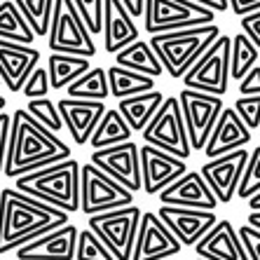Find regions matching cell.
<instances>
[{
	"label": "cell",
	"instance_id": "obj_1",
	"mask_svg": "<svg viewBox=\"0 0 260 260\" xmlns=\"http://www.w3.org/2000/svg\"><path fill=\"white\" fill-rule=\"evenodd\" d=\"M68 216L71 213L17 188L0 190V255L19 251L28 242L68 225Z\"/></svg>",
	"mask_w": 260,
	"mask_h": 260
},
{
	"label": "cell",
	"instance_id": "obj_2",
	"mask_svg": "<svg viewBox=\"0 0 260 260\" xmlns=\"http://www.w3.org/2000/svg\"><path fill=\"white\" fill-rule=\"evenodd\" d=\"M71 159V148L52 129L36 120L26 108L12 113V136L7 150L5 176L17 181L19 176L45 169Z\"/></svg>",
	"mask_w": 260,
	"mask_h": 260
},
{
	"label": "cell",
	"instance_id": "obj_3",
	"mask_svg": "<svg viewBox=\"0 0 260 260\" xmlns=\"http://www.w3.org/2000/svg\"><path fill=\"white\" fill-rule=\"evenodd\" d=\"M80 171H82V164L71 157L66 162L19 176L14 181V188L40 202H47L61 211L75 213L80 211V192H82L80 190Z\"/></svg>",
	"mask_w": 260,
	"mask_h": 260
},
{
	"label": "cell",
	"instance_id": "obj_4",
	"mask_svg": "<svg viewBox=\"0 0 260 260\" xmlns=\"http://www.w3.org/2000/svg\"><path fill=\"white\" fill-rule=\"evenodd\" d=\"M223 36L218 24H206L197 28L171 30V33H157L150 36V47L159 56L164 71L174 80H183L188 71L202 59L206 49Z\"/></svg>",
	"mask_w": 260,
	"mask_h": 260
},
{
	"label": "cell",
	"instance_id": "obj_5",
	"mask_svg": "<svg viewBox=\"0 0 260 260\" xmlns=\"http://www.w3.org/2000/svg\"><path fill=\"white\" fill-rule=\"evenodd\" d=\"M216 24V12L194 0H145L143 28L148 36Z\"/></svg>",
	"mask_w": 260,
	"mask_h": 260
},
{
	"label": "cell",
	"instance_id": "obj_6",
	"mask_svg": "<svg viewBox=\"0 0 260 260\" xmlns=\"http://www.w3.org/2000/svg\"><path fill=\"white\" fill-rule=\"evenodd\" d=\"M47 45L49 52H59V54H78L87 56V59L96 54L91 30L87 28L85 19L80 17L73 0H56L54 3Z\"/></svg>",
	"mask_w": 260,
	"mask_h": 260
},
{
	"label": "cell",
	"instance_id": "obj_7",
	"mask_svg": "<svg viewBox=\"0 0 260 260\" xmlns=\"http://www.w3.org/2000/svg\"><path fill=\"white\" fill-rule=\"evenodd\" d=\"M80 211L87 218L96 213L115 211L134 204V194L129 188H124L115 178H110L106 171H101L96 164H82L80 171Z\"/></svg>",
	"mask_w": 260,
	"mask_h": 260
},
{
	"label": "cell",
	"instance_id": "obj_8",
	"mask_svg": "<svg viewBox=\"0 0 260 260\" xmlns=\"http://www.w3.org/2000/svg\"><path fill=\"white\" fill-rule=\"evenodd\" d=\"M141 218H143V211L136 204H132L124 209H115V211L89 216L87 228L101 237L103 244L113 251L117 260H132L136 237L141 230Z\"/></svg>",
	"mask_w": 260,
	"mask_h": 260
},
{
	"label": "cell",
	"instance_id": "obj_9",
	"mask_svg": "<svg viewBox=\"0 0 260 260\" xmlns=\"http://www.w3.org/2000/svg\"><path fill=\"white\" fill-rule=\"evenodd\" d=\"M143 141L148 145L162 148V150L171 152V155H176L181 159H188L192 155L188 127H185V117H183V108L178 96L164 99L157 115L152 117V122L145 127Z\"/></svg>",
	"mask_w": 260,
	"mask_h": 260
},
{
	"label": "cell",
	"instance_id": "obj_10",
	"mask_svg": "<svg viewBox=\"0 0 260 260\" xmlns=\"http://www.w3.org/2000/svg\"><path fill=\"white\" fill-rule=\"evenodd\" d=\"M230 59H232V38L220 36L211 47L206 49L202 59L188 71L183 78L185 89L209 91L216 96H223L230 85Z\"/></svg>",
	"mask_w": 260,
	"mask_h": 260
},
{
	"label": "cell",
	"instance_id": "obj_11",
	"mask_svg": "<svg viewBox=\"0 0 260 260\" xmlns=\"http://www.w3.org/2000/svg\"><path fill=\"white\" fill-rule=\"evenodd\" d=\"M178 101H181L185 127H188L190 148L192 150H204L213 129H216L218 117L225 108L223 96H216V94H209V91L183 89L178 94Z\"/></svg>",
	"mask_w": 260,
	"mask_h": 260
},
{
	"label": "cell",
	"instance_id": "obj_12",
	"mask_svg": "<svg viewBox=\"0 0 260 260\" xmlns=\"http://www.w3.org/2000/svg\"><path fill=\"white\" fill-rule=\"evenodd\" d=\"M91 164H96L101 171L122 183L124 188L132 192L143 190V169H141V145L134 141L113 145V148H103V150H94L89 157Z\"/></svg>",
	"mask_w": 260,
	"mask_h": 260
},
{
	"label": "cell",
	"instance_id": "obj_13",
	"mask_svg": "<svg viewBox=\"0 0 260 260\" xmlns=\"http://www.w3.org/2000/svg\"><path fill=\"white\" fill-rule=\"evenodd\" d=\"M248 157H251V152L246 148H239V150L228 152L223 157L209 159L206 164L200 167V174L204 176V181L209 183V188L213 190V194L218 197L220 204H230L235 200L244 169L248 164Z\"/></svg>",
	"mask_w": 260,
	"mask_h": 260
},
{
	"label": "cell",
	"instance_id": "obj_14",
	"mask_svg": "<svg viewBox=\"0 0 260 260\" xmlns=\"http://www.w3.org/2000/svg\"><path fill=\"white\" fill-rule=\"evenodd\" d=\"M181 246L183 244L178 242V237L167 228L157 213L143 211L132 260H169L181 253Z\"/></svg>",
	"mask_w": 260,
	"mask_h": 260
},
{
	"label": "cell",
	"instance_id": "obj_15",
	"mask_svg": "<svg viewBox=\"0 0 260 260\" xmlns=\"http://www.w3.org/2000/svg\"><path fill=\"white\" fill-rule=\"evenodd\" d=\"M141 169H143V192L159 194L181 176L188 174L185 159L176 157L171 152L145 143L141 148Z\"/></svg>",
	"mask_w": 260,
	"mask_h": 260
},
{
	"label": "cell",
	"instance_id": "obj_16",
	"mask_svg": "<svg viewBox=\"0 0 260 260\" xmlns=\"http://www.w3.org/2000/svg\"><path fill=\"white\" fill-rule=\"evenodd\" d=\"M157 216L162 218L167 228L178 237L183 246H197L202 237L218 223V216L213 211H202V209H185V206H167L159 204Z\"/></svg>",
	"mask_w": 260,
	"mask_h": 260
},
{
	"label": "cell",
	"instance_id": "obj_17",
	"mask_svg": "<svg viewBox=\"0 0 260 260\" xmlns=\"http://www.w3.org/2000/svg\"><path fill=\"white\" fill-rule=\"evenodd\" d=\"M61 117L66 124L68 134L73 136L75 145H87L96 132L99 122L103 120V115L108 113L106 101H85V99H61L59 103Z\"/></svg>",
	"mask_w": 260,
	"mask_h": 260
},
{
	"label": "cell",
	"instance_id": "obj_18",
	"mask_svg": "<svg viewBox=\"0 0 260 260\" xmlns=\"http://www.w3.org/2000/svg\"><path fill=\"white\" fill-rule=\"evenodd\" d=\"M40 63V52L30 45L0 38V78L10 91H21Z\"/></svg>",
	"mask_w": 260,
	"mask_h": 260
},
{
	"label": "cell",
	"instance_id": "obj_19",
	"mask_svg": "<svg viewBox=\"0 0 260 260\" xmlns=\"http://www.w3.org/2000/svg\"><path fill=\"white\" fill-rule=\"evenodd\" d=\"M157 197H159V204L202 209V211H213V209L220 204L200 171H188V174L181 176L176 183H171L167 190H162Z\"/></svg>",
	"mask_w": 260,
	"mask_h": 260
},
{
	"label": "cell",
	"instance_id": "obj_20",
	"mask_svg": "<svg viewBox=\"0 0 260 260\" xmlns=\"http://www.w3.org/2000/svg\"><path fill=\"white\" fill-rule=\"evenodd\" d=\"M78 237L80 230L73 223H68L36 242H28L14 253H17V260H75Z\"/></svg>",
	"mask_w": 260,
	"mask_h": 260
},
{
	"label": "cell",
	"instance_id": "obj_21",
	"mask_svg": "<svg viewBox=\"0 0 260 260\" xmlns=\"http://www.w3.org/2000/svg\"><path fill=\"white\" fill-rule=\"evenodd\" d=\"M194 253L204 260H251L239 237V230L230 220H218L197 242Z\"/></svg>",
	"mask_w": 260,
	"mask_h": 260
},
{
	"label": "cell",
	"instance_id": "obj_22",
	"mask_svg": "<svg viewBox=\"0 0 260 260\" xmlns=\"http://www.w3.org/2000/svg\"><path fill=\"white\" fill-rule=\"evenodd\" d=\"M248 143H251V129L244 124V120L237 115L235 108H223L211 139H209V143L204 148V155L209 159H216L228 155V152L239 150V148H244Z\"/></svg>",
	"mask_w": 260,
	"mask_h": 260
},
{
	"label": "cell",
	"instance_id": "obj_23",
	"mask_svg": "<svg viewBox=\"0 0 260 260\" xmlns=\"http://www.w3.org/2000/svg\"><path fill=\"white\" fill-rule=\"evenodd\" d=\"M103 40H106V52L108 54H117L124 47L141 40L132 12L122 5V0H106V7H103Z\"/></svg>",
	"mask_w": 260,
	"mask_h": 260
},
{
	"label": "cell",
	"instance_id": "obj_24",
	"mask_svg": "<svg viewBox=\"0 0 260 260\" xmlns=\"http://www.w3.org/2000/svg\"><path fill=\"white\" fill-rule=\"evenodd\" d=\"M164 96L162 91H145V94H139V96H129L122 99L117 103V110H120L124 120L129 122V127L134 132H145V127L152 122V117L157 115V110L162 108Z\"/></svg>",
	"mask_w": 260,
	"mask_h": 260
},
{
	"label": "cell",
	"instance_id": "obj_25",
	"mask_svg": "<svg viewBox=\"0 0 260 260\" xmlns=\"http://www.w3.org/2000/svg\"><path fill=\"white\" fill-rule=\"evenodd\" d=\"M49 82H52V89H68V87L80 80L85 73L91 71L89 59L87 56H78V54H59V52H52L49 54Z\"/></svg>",
	"mask_w": 260,
	"mask_h": 260
},
{
	"label": "cell",
	"instance_id": "obj_26",
	"mask_svg": "<svg viewBox=\"0 0 260 260\" xmlns=\"http://www.w3.org/2000/svg\"><path fill=\"white\" fill-rule=\"evenodd\" d=\"M115 63L122 68H129V71L150 75V78H157V75L167 73L162 66V61H159V56L155 54V49L150 47V43H145V40H136L134 45H129V47H124L122 52H117Z\"/></svg>",
	"mask_w": 260,
	"mask_h": 260
},
{
	"label": "cell",
	"instance_id": "obj_27",
	"mask_svg": "<svg viewBox=\"0 0 260 260\" xmlns=\"http://www.w3.org/2000/svg\"><path fill=\"white\" fill-rule=\"evenodd\" d=\"M108 82H110V94L117 101L129 99V96H139V94L155 89V78L143 75V73H136V71H129V68H122L117 63L108 68Z\"/></svg>",
	"mask_w": 260,
	"mask_h": 260
},
{
	"label": "cell",
	"instance_id": "obj_28",
	"mask_svg": "<svg viewBox=\"0 0 260 260\" xmlns=\"http://www.w3.org/2000/svg\"><path fill=\"white\" fill-rule=\"evenodd\" d=\"M132 134L134 129L129 127V122L124 120L120 110H108L103 120L99 122L96 132L91 136L89 145L94 150H103V148H113V145H120V143H127L132 141Z\"/></svg>",
	"mask_w": 260,
	"mask_h": 260
},
{
	"label": "cell",
	"instance_id": "obj_29",
	"mask_svg": "<svg viewBox=\"0 0 260 260\" xmlns=\"http://www.w3.org/2000/svg\"><path fill=\"white\" fill-rule=\"evenodd\" d=\"M0 38L21 45H30L38 38L14 0H3L0 3Z\"/></svg>",
	"mask_w": 260,
	"mask_h": 260
},
{
	"label": "cell",
	"instance_id": "obj_30",
	"mask_svg": "<svg viewBox=\"0 0 260 260\" xmlns=\"http://www.w3.org/2000/svg\"><path fill=\"white\" fill-rule=\"evenodd\" d=\"M71 99H85V101H106L110 96V82L106 68H91L80 80L68 87Z\"/></svg>",
	"mask_w": 260,
	"mask_h": 260
},
{
	"label": "cell",
	"instance_id": "obj_31",
	"mask_svg": "<svg viewBox=\"0 0 260 260\" xmlns=\"http://www.w3.org/2000/svg\"><path fill=\"white\" fill-rule=\"evenodd\" d=\"M258 52L260 49L251 43V38L246 33H239V36L232 38V59H230V75L232 80L242 82L246 78V73L251 68H255L258 63Z\"/></svg>",
	"mask_w": 260,
	"mask_h": 260
},
{
	"label": "cell",
	"instance_id": "obj_32",
	"mask_svg": "<svg viewBox=\"0 0 260 260\" xmlns=\"http://www.w3.org/2000/svg\"><path fill=\"white\" fill-rule=\"evenodd\" d=\"M14 3L26 17L28 26L36 30V36H49L56 0H14Z\"/></svg>",
	"mask_w": 260,
	"mask_h": 260
},
{
	"label": "cell",
	"instance_id": "obj_33",
	"mask_svg": "<svg viewBox=\"0 0 260 260\" xmlns=\"http://www.w3.org/2000/svg\"><path fill=\"white\" fill-rule=\"evenodd\" d=\"M75 260H117L113 255L103 239L96 235V232H91L89 228L85 230H80V237H78V253H75Z\"/></svg>",
	"mask_w": 260,
	"mask_h": 260
},
{
	"label": "cell",
	"instance_id": "obj_34",
	"mask_svg": "<svg viewBox=\"0 0 260 260\" xmlns=\"http://www.w3.org/2000/svg\"><path fill=\"white\" fill-rule=\"evenodd\" d=\"M26 110H28L30 115L36 117L40 124H45V127L52 129L54 134L66 127V124H63V117H61L59 106L52 103L49 99H33V101H28Z\"/></svg>",
	"mask_w": 260,
	"mask_h": 260
},
{
	"label": "cell",
	"instance_id": "obj_35",
	"mask_svg": "<svg viewBox=\"0 0 260 260\" xmlns=\"http://www.w3.org/2000/svg\"><path fill=\"white\" fill-rule=\"evenodd\" d=\"M260 192V148H255L248 157V164L244 169L242 183H239V190H237V197L239 200H251L253 194Z\"/></svg>",
	"mask_w": 260,
	"mask_h": 260
},
{
	"label": "cell",
	"instance_id": "obj_36",
	"mask_svg": "<svg viewBox=\"0 0 260 260\" xmlns=\"http://www.w3.org/2000/svg\"><path fill=\"white\" fill-rule=\"evenodd\" d=\"M78 7L80 17L85 19L87 28L91 30V36H101L103 33V7L106 0H73Z\"/></svg>",
	"mask_w": 260,
	"mask_h": 260
},
{
	"label": "cell",
	"instance_id": "obj_37",
	"mask_svg": "<svg viewBox=\"0 0 260 260\" xmlns=\"http://www.w3.org/2000/svg\"><path fill=\"white\" fill-rule=\"evenodd\" d=\"M49 89H52V82H49V71H47V68H36V71H33V75L26 80V85H24V89H21V94H24L28 101H33V99H49Z\"/></svg>",
	"mask_w": 260,
	"mask_h": 260
},
{
	"label": "cell",
	"instance_id": "obj_38",
	"mask_svg": "<svg viewBox=\"0 0 260 260\" xmlns=\"http://www.w3.org/2000/svg\"><path fill=\"white\" fill-rule=\"evenodd\" d=\"M235 110L251 132L260 129V96H239L235 101Z\"/></svg>",
	"mask_w": 260,
	"mask_h": 260
},
{
	"label": "cell",
	"instance_id": "obj_39",
	"mask_svg": "<svg viewBox=\"0 0 260 260\" xmlns=\"http://www.w3.org/2000/svg\"><path fill=\"white\" fill-rule=\"evenodd\" d=\"M10 136H12V115L0 113V174H5L7 164V150H10Z\"/></svg>",
	"mask_w": 260,
	"mask_h": 260
},
{
	"label": "cell",
	"instance_id": "obj_40",
	"mask_svg": "<svg viewBox=\"0 0 260 260\" xmlns=\"http://www.w3.org/2000/svg\"><path fill=\"white\" fill-rule=\"evenodd\" d=\"M239 237H242L244 242V248H246V253L251 260H260V230L251 228V225H242L239 228Z\"/></svg>",
	"mask_w": 260,
	"mask_h": 260
},
{
	"label": "cell",
	"instance_id": "obj_41",
	"mask_svg": "<svg viewBox=\"0 0 260 260\" xmlns=\"http://www.w3.org/2000/svg\"><path fill=\"white\" fill-rule=\"evenodd\" d=\"M237 91H239V96H260V66L246 73V78L239 82Z\"/></svg>",
	"mask_w": 260,
	"mask_h": 260
},
{
	"label": "cell",
	"instance_id": "obj_42",
	"mask_svg": "<svg viewBox=\"0 0 260 260\" xmlns=\"http://www.w3.org/2000/svg\"><path fill=\"white\" fill-rule=\"evenodd\" d=\"M239 24H242V30L251 38V43L260 49V10L253 14H246V17L239 19Z\"/></svg>",
	"mask_w": 260,
	"mask_h": 260
},
{
	"label": "cell",
	"instance_id": "obj_43",
	"mask_svg": "<svg viewBox=\"0 0 260 260\" xmlns=\"http://www.w3.org/2000/svg\"><path fill=\"white\" fill-rule=\"evenodd\" d=\"M230 10L242 19L246 14H253L260 10V0H230Z\"/></svg>",
	"mask_w": 260,
	"mask_h": 260
},
{
	"label": "cell",
	"instance_id": "obj_44",
	"mask_svg": "<svg viewBox=\"0 0 260 260\" xmlns=\"http://www.w3.org/2000/svg\"><path fill=\"white\" fill-rule=\"evenodd\" d=\"M194 3L209 7L213 12H228V10H230V0H194Z\"/></svg>",
	"mask_w": 260,
	"mask_h": 260
},
{
	"label": "cell",
	"instance_id": "obj_45",
	"mask_svg": "<svg viewBox=\"0 0 260 260\" xmlns=\"http://www.w3.org/2000/svg\"><path fill=\"white\" fill-rule=\"evenodd\" d=\"M122 5L132 12V17H143L145 14V0H122Z\"/></svg>",
	"mask_w": 260,
	"mask_h": 260
},
{
	"label": "cell",
	"instance_id": "obj_46",
	"mask_svg": "<svg viewBox=\"0 0 260 260\" xmlns=\"http://www.w3.org/2000/svg\"><path fill=\"white\" fill-rule=\"evenodd\" d=\"M246 223L251 225V228H255V230H260V211H251V213H248Z\"/></svg>",
	"mask_w": 260,
	"mask_h": 260
},
{
	"label": "cell",
	"instance_id": "obj_47",
	"mask_svg": "<svg viewBox=\"0 0 260 260\" xmlns=\"http://www.w3.org/2000/svg\"><path fill=\"white\" fill-rule=\"evenodd\" d=\"M248 209H251V211H260V192L248 200Z\"/></svg>",
	"mask_w": 260,
	"mask_h": 260
},
{
	"label": "cell",
	"instance_id": "obj_48",
	"mask_svg": "<svg viewBox=\"0 0 260 260\" xmlns=\"http://www.w3.org/2000/svg\"><path fill=\"white\" fill-rule=\"evenodd\" d=\"M5 106H7V101H5V96H0V113L5 110Z\"/></svg>",
	"mask_w": 260,
	"mask_h": 260
},
{
	"label": "cell",
	"instance_id": "obj_49",
	"mask_svg": "<svg viewBox=\"0 0 260 260\" xmlns=\"http://www.w3.org/2000/svg\"><path fill=\"white\" fill-rule=\"evenodd\" d=\"M0 85H3V78H0Z\"/></svg>",
	"mask_w": 260,
	"mask_h": 260
},
{
	"label": "cell",
	"instance_id": "obj_50",
	"mask_svg": "<svg viewBox=\"0 0 260 260\" xmlns=\"http://www.w3.org/2000/svg\"><path fill=\"white\" fill-rule=\"evenodd\" d=\"M197 260H204V258H197Z\"/></svg>",
	"mask_w": 260,
	"mask_h": 260
},
{
	"label": "cell",
	"instance_id": "obj_51",
	"mask_svg": "<svg viewBox=\"0 0 260 260\" xmlns=\"http://www.w3.org/2000/svg\"><path fill=\"white\" fill-rule=\"evenodd\" d=\"M169 260H174V258H169Z\"/></svg>",
	"mask_w": 260,
	"mask_h": 260
}]
</instances>
